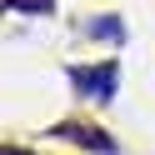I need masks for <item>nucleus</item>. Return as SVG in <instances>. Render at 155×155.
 <instances>
[{
	"mask_svg": "<svg viewBox=\"0 0 155 155\" xmlns=\"http://www.w3.org/2000/svg\"><path fill=\"white\" fill-rule=\"evenodd\" d=\"M70 85L85 95V100H115V90H120V65L115 60H100V65H70Z\"/></svg>",
	"mask_w": 155,
	"mask_h": 155,
	"instance_id": "f257e3e1",
	"label": "nucleus"
},
{
	"mask_svg": "<svg viewBox=\"0 0 155 155\" xmlns=\"http://www.w3.org/2000/svg\"><path fill=\"white\" fill-rule=\"evenodd\" d=\"M55 135H65V140H80L85 150H100V155H115V140L105 130H95V125H55Z\"/></svg>",
	"mask_w": 155,
	"mask_h": 155,
	"instance_id": "f03ea898",
	"label": "nucleus"
},
{
	"mask_svg": "<svg viewBox=\"0 0 155 155\" xmlns=\"http://www.w3.org/2000/svg\"><path fill=\"white\" fill-rule=\"evenodd\" d=\"M85 35L105 40V45H125V20L120 15H95V20H85Z\"/></svg>",
	"mask_w": 155,
	"mask_h": 155,
	"instance_id": "7ed1b4c3",
	"label": "nucleus"
}]
</instances>
